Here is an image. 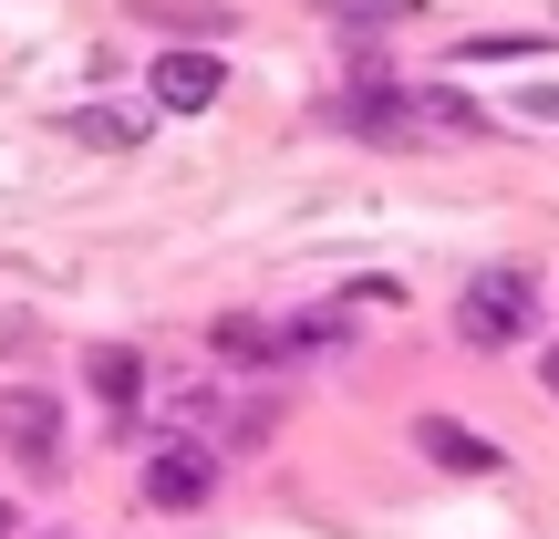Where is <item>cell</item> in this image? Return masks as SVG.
Segmentation results:
<instances>
[{
  "label": "cell",
  "mask_w": 559,
  "mask_h": 539,
  "mask_svg": "<svg viewBox=\"0 0 559 539\" xmlns=\"http://www.w3.org/2000/svg\"><path fill=\"white\" fill-rule=\"evenodd\" d=\"M539 332V280L528 270H477L456 291V342L466 353H508V342Z\"/></svg>",
  "instance_id": "cell-1"
},
{
  "label": "cell",
  "mask_w": 559,
  "mask_h": 539,
  "mask_svg": "<svg viewBox=\"0 0 559 539\" xmlns=\"http://www.w3.org/2000/svg\"><path fill=\"white\" fill-rule=\"evenodd\" d=\"M0 446L52 478V467H62V405L41 395V384H11V395H0Z\"/></svg>",
  "instance_id": "cell-2"
},
{
  "label": "cell",
  "mask_w": 559,
  "mask_h": 539,
  "mask_svg": "<svg viewBox=\"0 0 559 539\" xmlns=\"http://www.w3.org/2000/svg\"><path fill=\"white\" fill-rule=\"evenodd\" d=\"M207 488H218V446L166 436L156 457H145V499H156V508H207Z\"/></svg>",
  "instance_id": "cell-3"
},
{
  "label": "cell",
  "mask_w": 559,
  "mask_h": 539,
  "mask_svg": "<svg viewBox=\"0 0 559 539\" xmlns=\"http://www.w3.org/2000/svg\"><path fill=\"white\" fill-rule=\"evenodd\" d=\"M218 52H198V42H177V52H156V73H145V94L166 104V115H207L218 104Z\"/></svg>",
  "instance_id": "cell-4"
},
{
  "label": "cell",
  "mask_w": 559,
  "mask_h": 539,
  "mask_svg": "<svg viewBox=\"0 0 559 539\" xmlns=\"http://www.w3.org/2000/svg\"><path fill=\"white\" fill-rule=\"evenodd\" d=\"M415 446H425V467H445V478H498V436H477V425H456V415H415Z\"/></svg>",
  "instance_id": "cell-5"
},
{
  "label": "cell",
  "mask_w": 559,
  "mask_h": 539,
  "mask_svg": "<svg viewBox=\"0 0 559 539\" xmlns=\"http://www.w3.org/2000/svg\"><path fill=\"white\" fill-rule=\"evenodd\" d=\"M332 125H342V136H383V145H415L425 136V125H415V94H394V83H383V94H342Z\"/></svg>",
  "instance_id": "cell-6"
},
{
  "label": "cell",
  "mask_w": 559,
  "mask_h": 539,
  "mask_svg": "<svg viewBox=\"0 0 559 539\" xmlns=\"http://www.w3.org/2000/svg\"><path fill=\"white\" fill-rule=\"evenodd\" d=\"M83 384H94V405H115V415H135V395H145V353H124V342H104V353H83Z\"/></svg>",
  "instance_id": "cell-7"
},
{
  "label": "cell",
  "mask_w": 559,
  "mask_h": 539,
  "mask_svg": "<svg viewBox=\"0 0 559 539\" xmlns=\"http://www.w3.org/2000/svg\"><path fill=\"white\" fill-rule=\"evenodd\" d=\"M145 125H156L145 104H83L73 136H83V145H145Z\"/></svg>",
  "instance_id": "cell-8"
},
{
  "label": "cell",
  "mask_w": 559,
  "mask_h": 539,
  "mask_svg": "<svg viewBox=\"0 0 559 539\" xmlns=\"http://www.w3.org/2000/svg\"><path fill=\"white\" fill-rule=\"evenodd\" d=\"M207 342H218L228 363H280V332H270V321H249V312H228V321H218Z\"/></svg>",
  "instance_id": "cell-9"
},
{
  "label": "cell",
  "mask_w": 559,
  "mask_h": 539,
  "mask_svg": "<svg viewBox=\"0 0 559 539\" xmlns=\"http://www.w3.org/2000/svg\"><path fill=\"white\" fill-rule=\"evenodd\" d=\"M0 353H41V321L32 312H0Z\"/></svg>",
  "instance_id": "cell-10"
},
{
  "label": "cell",
  "mask_w": 559,
  "mask_h": 539,
  "mask_svg": "<svg viewBox=\"0 0 559 539\" xmlns=\"http://www.w3.org/2000/svg\"><path fill=\"white\" fill-rule=\"evenodd\" d=\"M342 11H362V21H394V11H415V0H342Z\"/></svg>",
  "instance_id": "cell-11"
},
{
  "label": "cell",
  "mask_w": 559,
  "mask_h": 539,
  "mask_svg": "<svg viewBox=\"0 0 559 539\" xmlns=\"http://www.w3.org/2000/svg\"><path fill=\"white\" fill-rule=\"evenodd\" d=\"M539 384H549V395H559V342H549V353H539Z\"/></svg>",
  "instance_id": "cell-12"
},
{
  "label": "cell",
  "mask_w": 559,
  "mask_h": 539,
  "mask_svg": "<svg viewBox=\"0 0 559 539\" xmlns=\"http://www.w3.org/2000/svg\"><path fill=\"white\" fill-rule=\"evenodd\" d=\"M11 529H21V519H11V499H0V539H11Z\"/></svg>",
  "instance_id": "cell-13"
}]
</instances>
